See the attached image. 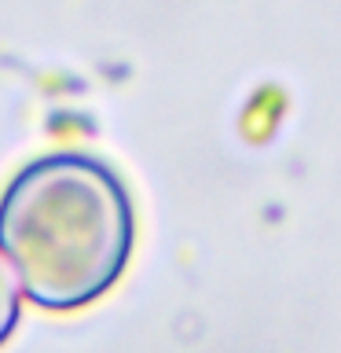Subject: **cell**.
<instances>
[{"instance_id": "cell-1", "label": "cell", "mask_w": 341, "mask_h": 353, "mask_svg": "<svg viewBox=\"0 0 341 353\" xmlns=\"http://www.w3.org/2000/svg\"><path fill=\"white\" fill-rule=\"evenodd\" d=\"M132 243L129 188L92 154H41L0 195V254L22 294L48 313L99 302L125 276Z\"/></svg>"}, {"instance_id": "cell-2", "label": "cell", "mask_w": 341, "mask_h": 353, "mask_svg": "<svg viewBox=\"0 0 341 353\" xmlns=\"http://www.w3.org/2000/svg\"><path fill=\"white\" fill-rule=\"evenodd\" d=\"M19 313H22L19 287H15V280L8 276L4 265H0V346L11 339V331H15V324H19Z\"/></svg>"}]
</instances>
